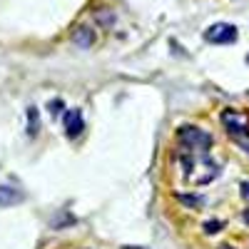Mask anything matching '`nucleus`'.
<instances>
[{
    "mask_svg": "<svg viewBox=\"0 0 249 249\" xmlns=\"http://www.w3.org/2000/svg\"><path fill=\"white\" fill-rule=\"evenodd\" d=\"M247 62H249V55H247Z\"/></svg>",
    "mask_w": 249,
    "mask_h": 249,
    "instance_id": "nucleus-14",
    "label": "nucleus"
},
{
    "mask_svg": "<svg viewBox=\"0 0 249 249\" xmlns=\"http://www.w3.org/2000/svg\"><path fill=\"white\" fill-rule=\"evenodd\" d=\"M219 230H222V222H217V219H214V222H207V224H204V232H207V234H217Z\"/></svg>",
    "mask_w": 249,
    "mask_h": 249,
    "instance_id": "nucleus-10",
    "label": "nucleus"
},
{
    "mask_svg": "<svg viewBox=\"0 0 249 249\" xmlns=\"http://www.w3.org/2000/svg\"><path fill=\"white\" fill-rule=\"evenodd\" d=\"M37 127H40L37 110H35V107H30V110H28V135H35V132H37Z\"/></svg>",
    "mask_w": 249,
    "mask_h": 249,
    "instance_id": "nucleus-8",
    "label": "nucleus"
},
{
    "mask_svg": "<svg viewBox=\"0 0 249 249\" xmlns=\"http://www.w3.org/2000/svg\"><path fill=\"white\" fill-rule=\"evenodd\" d=\"M237 37H239V33L230 23H214L204 30V40L212 45H232V43H237Z\"/></svg>",
    "mask_w": 249,
    "mask_h": 249,
    "instance_id": "nucleus-3",
    "label": "nucleus"
},
{
    "mask_svg": "<svg viewBox=\"0 0 249 249\" xmlns=\"http://www.w3.org/2000/svg\"><path fill=\"white\" fill-rule=\"evenodd\" d=\"M72 40H75V45H80V48H90V45L95 43V30H90V28H77L75 35H72Z\"/></svg>",
    "mask_w": 249,
    "mask_h": 249,
    "instance_id": "nucleus-6",
    "label": "nucleus"
},
{
    "mask_svg": "<svg viewBox=\"0 0 249 249\" xmlns=\"http://www.w3.org/2000/svg\"><path fill=\"white\" fill-rule=\"evenodd\" d=\"M177 137H179V144L184 150H190V152H207L212 147V135L210 132H204V130H199V127H179V132H177Z\"/></svg>",
    "mask_w": 249,
    "mask_h": 249,
    "instance_id": "nucleus-1",
    "label": "nucleus"
},
{
    "mask_svg": "<svg viewBox=\"0 0 249 249\" xmlns=\"http://www.w3.org/2000/svg\"><path fill=\"white\" fill-rule=\"evenodd\" d=\"M177 199L187 207H202L204 204V197H199V195H177Z\"/></svg>",
    "mask_w": 249,
    "mask_h": 249,
    "instance_id": "nucleus-7",
    "label": "nucleus"
},
{
    "mask_svg": "<svg viewBox=\"0 0 249 249\" xmlns=\"http://www.w3.org/2000/svg\"><path fill=\"white\" fill-rule=\"evenodd\" d=\"M242 197L249 202V182H244V184H242Z\"/></svg>",
    "mask_w": 249,
    "mask_h": 249,
    "instance_id": "nucleus-11",
    "label": "nucleus"
},
{
    "mask_svg": "<svg viewBox=\"0 0 249 249\" xmlns=\"http://www.w3.org/2000/svg\"><path fill=\"white\" fill-rule=\"evenodd\" d=\"M242 219H244V222L249 224V210H244V214H242Z\"/></svg>",
    "mask_w": 249,
    "mask_h": 249,
    "instance_id": "nucleus-12",
    "label": "nucleus"
},
{
    "mask_svg": "<svg viewBox=\"0 0 249 249\" xmlns=\"http://www.w3.org/2000/svg\"><path fill=\"white\" fill-rule=\"evenodd\" d=\"M222 124L227 127L232 137H237L239 142L249 137V112L242 110H224L222 112Z\"/></svg>",
    "mask_w": 249,
    "mask_h": 249,
    "instance_id": "nucleus-2",
    "label": "nucleus"
},
{
    "mask_svg": "<svg viewBox=\"0 0 249 249\" xmlns=\"http://www.w3.org/2000/svg\"><path fill=\"white\" fill-rule=\"evenodd\" d=\"M23 199H25V195H23V192L13 190V187H0V210H3V207L20 204Z\"/></svg>",
    "mask_w": 249,
    "mask_h": 249,
    "instance_id": "nucleus-5",
    "label": "nucleus"
},
{
    "mask_svg": "<svg viewBox=\"0 0 249 249\" xmlns=\"http://www.w3.org/2000/svg\"><path fill=\"white\" fill-rule=\"evenodd\" d=\"M82 130H85L82 112H80V110H70V112L65 115V132H68V137H77Z\"/></svg>",
    "mask_w": 249,
    "mask_h": 249,
    "instance_id": "nucleus-4",
    "label": "nucleus"
},
{
    "mask_svg": "<svg viewBox=\"0 0 249 249\" xmlns=\"http://www.w3.org/2000/svg\"><path fill=\"white\" fill-rule=\"evenodd\" d=\"M122 249H147V247H132V244H127V247H122Z\"/></svg>",
    "mask_w": 249,
    "mask_h": 249,
    "instance_id": "nucleus-13",
    "label": "nucleus"
},
{
    "mask_svg": "<svg viewBox=\"0 0 249 249\" xmlns=\"http://www.w3.org/2000/svg\"><path fill=\"white\" fill-rule=\"evenodd\" d=\"M48 110H50L53 117H60L62 115V100H53L50 105H48Z\"/></svg>",
    "mask_w": 249,
    "mask_h": 249,
    "instance_id": "nucleus-9",
    "label": "nucleus"
}]
</instances>
